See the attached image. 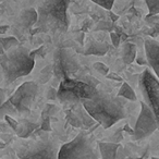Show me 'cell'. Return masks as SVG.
Returning a JSON list of instances; mask_svg holds the SVG:
<instances>
[{
	"instance_id": "cell-31",
	"label": "cell",
	"mask_w": 159,
	"mask_h": 159,
	"mask_svg": "<svg viewBox=\"0 0 159 159\" xmlns=\"http://www.w3.org/2000/svg\"><path fill=\"white\" fill-rule=\"evenodd\" d=\"M47 98L50 100H56L58 99L57 97V89H53V87H50V89L47 91Z\"/></svg>"
},
{
	"instance_id": "cell-8",
	"label": "cell",
	"mask_w": 159,
	"mask_h": 159,
	"mask_svg": "<svg viewBox=\"0 0 159 159\" xmlns=\"http://www.w3.org/2000/svg\"><path fill=\"white\" fill-rule=\"evenodd\" d=\"M139 89L145 100L144 102L156 117L159 129V80L149 69H146L142 73L139 77Z\"/></svg>"
},
{
	"instance_id": "cell-4",
	"label": "cell",
	"mask_w": 159,
	"mask_h": 159,
	"mask_svg": "<svg viewBox=\"0 0 159 159\" xmlns=\"http://www.w3.org/2000/svg\"><path fill=\"white\" fill-rule=\"evenodd\" d=\"M91 133L81 131L72 141L59 148L58 159H99L95 141Z\"/></svg>"
},
{
	"instance_id": "cell-32",
	"label": "cell",
	"mask_w": 159,
	"mask_h": 159,
	"mask_svg": "<svg viewBox=\"0 0 159 159\" xmlns=\"http://www.w3.org/2000/svg\"><path fill=\"white\" fill-rule=\"evenodd\" d=\"M110 38H111V42H112V45L115 47H118L120 45V36L118 35L117 33L115 32H111L110 33Z\"/></svg>"
},
{
	"instance_id": "cell-29",
	"label": "cell",
	"mask_w": 159,
	"mask_h": 159,
	"mask_svg": "<svg viewBox=\"0 0 159 159\" xmlns=\"http://www.w3.org/2000/svg\"><path fill=\"white\" fill-rule=\"evenodd\" d=\"M42 130L45 131V132H50L51 131V125H50V118L46 117L43 118V122H42Z\"/></svg>"
},
{
	"instance_id": "cell-42",
	"label": "cell",
	"mask_w": 159,
	"mask_h": 159,
	"mask_svg": "<svg viewBox=\"0 0 159 159\" xmlns=\"http://www.w3.org/2000/svg\"><path fill=\"white\" fill-rule=\"evenodd\" d=\"M152 159H159V157H152Z\"/></svg>"
},
{
	"instance_id": "cell-11",
	"label": "cell",
	"mask_w": 159,
	"mask_h": 159,
	"mask_svg": "<svg viewBox=\"0 0 159 159\" xmlns=\"http://www.w3.org/2000/svg\"><path fill=\"white\" fill-rule=\"evenodd\" d=\"M144 46L148 64L152 66L154 74L159 80V44L152 38H147L144 43Z\"/></svg>"
},
{
	"instance_id": "cell-39",
	"label": "cell",
	"mask_w": 159,
	"mask_h": 159,
	"mask_svg": "<svg viewBox=\"0 0 159 159\" xmlns=\"http://www.w3.org/2000/svg\"><path fill=\"white\" fill-rule=\"evenodd\" d=\"M110 16H111V19H112V21H117L118 20V16L113 14L112 12H110Z\"/></svg>"
},
{
	"instance_id": "cell-13",
	"label": "cell",
	"mask_w": 159,
	"mask_h": 159,
	"mask_svg": "<svg viewBox=\"0 0 159 159\" xmlns=\"http://www.w3.org/2000/svg\"><path fill=\"white\" fill-rule=\"evenodd\" d=\"M108 45L102 42H97L95 39H91L85 46V49L82 51L84 56H98L102 57L108 52Z\"/></svg>"
},
{
	"instance_id": "cell-7",
	"label": "cell",
	"mask_w": 159,
	"mask_h": 159,
	"mask_svg": "<svg viewBox=\"0 0 159 159\" xmlns=\"http://www.w3.org/2000/svg\"><path fill=\"white\" fill-rule=\"evenodd\" d=\"M53 74L59 81L73 79L81 70V63L76 53L70 48L61 47L53 53Z\"/></svg>"
},
{
	"instance_id": "cell-30",
	"label": "cell",
	"mask_w": 159,
	"mask_h": 159,
	"mask_svg": "<svg viewBox=\"0 0 159 159\" xmlns=\"http://www.w3.org/2000/svg\"><path fill=\"white\" fill-rule=\"evenodd\" d=\"M5 120L8 122V124H9V125L11 126V128L13 129L14 131H16V129H18V125H19V122L16 121V120H14L13 118L10 117V116H6Z\"/></svg>"
},
{
	"instance_id": "cell-2",
	"label": "cell",
	"mask_w": 159,
	"mask_h": 159,
	"mask_svg": "<svg viewBox=\"0 0 159 159\" xmlns=\"http://www.w3.org/2000/svg\"><path fill=\"white\" fill-rule=\"evenodd\" d=\"M86 112L104 129H109L125 118L123 105L112 96L99 91L91 99L82 102Z\"/></svg>"
},
{
	"instance_id": "cell-36",
	"label": "cell",
	"mask_w": 159,
	"mask_h": 159,
	"mask_svg": "<svg viewBox=\"0 0 159 159\" xmlns=\"http://www.w3.org/2000/svg\"><path fill=\"white\" fill-rule=\"evenodd\" d=\"M135 60H136L137 64H139V66H146V64H148L146 58L144 59V58H142V57H139V58H135Z\"/></svg>"
},
{
	"instance_id": "cell-1",
	"label": "cell",
	"mask_w": 159,
	"mask_h": 159,
	"mask_svg": "<svg viewBox=\"0 0 159 159\" xmlns=\"http://www.w3.org/2000/svg\"><path fill=\"white\" fill-rule=\"evenodd\" d=\"M70 0H39L35 32L66 33L70 25L68 8Z\"/></svg>"
},
{
	"instance_id": "cell-26",
	"label": "cell",
	"mask_w": 159,
	"mask_h": 159,
	"mask_svg": "<svg viewBox=\"0 0 159 159\" xmlns=\"http://www.w3.org/2000/svg\"><path fill=\"white\" fill-rule=\"evenodd\" d=\"M94 69L97 72H99L102 75H107L109 73V68L102 62H95L94 63Z\"/></svg>"
},
{
	"instance_id": "cell-21",
	"label": "cell",
	"mask_w": 159,
	"mask_h": 159,
	"mask_svg": "<svg viewBox=\"0 0 159 159\" xmlns=\"http://www.w3.org/2000/svg\"><path fill=\"white\" fill-rule=\"evenodd\" d=\"M77 116L80 117V119H81V121H82L83 125H86V126H92L94 123H95V120L93 119V118L91 117V116L89 115V113L86 112V110H85L84 108L83 109H79V110L76 111Z\"/></svg>"
},
{
	"instance_id": "cell-14",
	"label": "cell",
	"mask_w": 159,
	"mask_h": 159,
	"mask_svg": "<svg viewBox=\"0 0 159 159\" xmlns=\"http://www.w3.org/2000/svg\"><path fill=\"white\" fill-rule=\"evenodd\" d=\"M119 145V143L99 142L98 149H99L102 159H117V149Z\"/></svg>"
},
{
	"instance_id": "cell-28",
	"label": "cell",
	"mask_w": 159,
	"mask_h": 159,
	"mask_svg": "<svg viewBox=\"0 0 159 159\" xmlns=\"http://www.w3.org/2000/svg\"><path fill=\"white\" fill-rule=\"evenodd\" d=\"M122 139H123V135H122V130L121 129H119V130H117L115 133H113V135L110 137V141L111 143H119V142H121Z\"/></svg>"
},
{
	"instance_id": "cell-15",
	"label": "cell",
	"mask_w": 159,
	"mask_h": 159,
	"mask_svg": "<svg viewBox=\"0 0 159 159\" xmlns=\"http://www.w3.org/2000/svg\"><path fill=\"white\" fill-rule=\"evenodd\" d=\"M122 61L125 64H132L136 58V46L132 43H126L122 48Z\"/></svg>"
},
{
	"instance_id": "cell-9",
	"label": "cell",
	"mask_w": 159,
	"mask_h": 159,
	"mask_svg": "<svg viewBox=\"0 0 159 159\" xmlns=\"http://www.w3.org/2000/svg\"><path fill=\"white\" fill-rule=\"evenodd\" d=\"M38 94V85L35 82H24L16 89L13 95L9 98L19 115L27 116Z\"/></svg>"
},
{
	"instance_id": "cell-37",
	"label": "cell",
	"mask_w": 159,
	"mask_h": 159,
	"mask_svg": "<svg viewBox=\"0 0 159 159\" xmlns=\"http://www.w3.org/2000/svg\"><path fill=\"white\" fill-rule=\"evenodd\" d=\"M6 102V94L2 89H0V106Z\"/></svg>"
},
{
	"instance_id": "cell-40",
	"label": "cell",
	"mask_w": 159,
	"mask_h": 159,
	"mask_svg": "<svg viewBox=\"0 0 159 159\" xmlns=\"http://www.w3.org/2000/svg\"><path fill=\"white\" fill-rule=\"evenodd\" d=\"M6 51H5V49H3V47H2V45H1V43H0V55H3Z\"/></svg>"
},
{
	"instance_id": "cell-33",
	"label": "cell",
	"mask_w": 159,
	"mask_h": 159,
	"mask_svg": "<svg viewBox=\"0 0 159 159\" xmlns=\"http://www.w3.org/2000/svg\"><path fill=\"white\" fill-rule=\"evenodd\" d=\"M125 158H128V155L125 154L124 148L121 145H119V147L117 149V159H125Z\"/></svg>"
},
{
	"instance_id": "cell-41",
	"label": "cell",
	"mask_w": 159,
	"mask_h": 159,
	"mask_svg": "<svg viewBox=\"0 0 159 159\" xmlns=\"http://www.w3.org/2000/svg\"><path fill=\"white\" fill-rule=\"evenodd\" d=\"M125 159H143V158H141V157H134V158H130V157H128V158H125Z\"/></svg>"
},
{
	"instance_id": "cell-16",
	"label": "cell",
	"mask_w": 159,
	"mask_h": 159,
	"mask_svg": "<svg viewBox=\"0 0 159 159\" xmlns=\"http://www.w3.org/2000/svg\"><path fill=\"white\" fill-rule=\"evenodd\" d=\"M118 96L119 97H123L128 100L131 102H135L136 100V95H135V92L133 91V89L128 84V83L123 82L120 87L119 92H118Z\"/></svg>"
},
{
	"instance_id": "cell-3",
	"label": "cell",
	"mask_w": 159,
	"mask_h": 159,
	"mask_svg": "<svg viewBox=\"0 0 159 159\" xmlns=\"http://www.w3.org/2000/svg\"><path fill=\"white\" fill-rule=\"evenodd\" d=\"M0 64L6 83L10 84L20 77L29 75L34 69L35 59L31 57L29 49L19 45L0 55Z\"/></svg>"
},
{
	"instance_id": "cell-25",
	"label": "cell",
	"mask_w": 159,
	"mask_h": 159,
	"mask_svg": "<svg viewBox=\"0 0 159 159\" xmlns=\"http://www.w3.org/2000/svg\"><path fill=\"white\" fill-rule=\"evenodd\" d=\"M91 1H93L96 5L100 6L106 10H111L113 2H115V0H91Z\"/></svg>"
},
{
	"instance_id": "cell-10",
	"label": "cell",
	"mask_w": 159,
	"mask_h": 159,
	"mask_svg": "<svg viewBox=\"0 0 159 159\" xmlns=\"http://www.w3.org/2000/svg\"><path fill=\"white\" fill-rule=\"evenodd\" d=\"M158 129L156 117L150 108L144 102H141V112L136 120L134 126V135L132 136L133 141L144 139L152 135Z\"/></svg>"
},
{
	"instance_id": "cell-19",
	"label": "cell",
	"mask_w": 159,
	"mask_h": 159,
	"mask_svg": "<svg viewBox=\"0 0 159 159\" xmlns=\"http://www.w3.org/2000/svg\"><path fill=\"white\" fill-rule=\"evenodd\" d=\"M53 74V69H52V64H48L47 66H45L42 71H40L39 75H38V82L45 84L50 80V77Z\"/></svg>"
},
{
	"instance_id": "cell-17",
	"label": "cell",
	"mask_w": 159,
	"mask_h": 159,
	"mask_svg": "<svg viewBox=\"0 0 159 159\" xmlns=\"http://www.w3.org/2000/svg\"><path fill=\"white\" fill-rule=\"evenodd\" d=\"M6 116H10V117H16L19 116L16 109L13 107V105L10 102V100H6L1 106H0V119H5Z\"/></svg>"
},
{
	"instance_id": "cell-35",
	"label": "cell",
	"mask_w": 159,
	"mask_h": 159,
	"mask_svg": "<svg viewBox=\"0 0 159 159\" xmlns=\"http://www.w3.org/2000/svg\"><path fill=\"white\" fill-rule=\"evenodd\" d=\"M122 131H123L125 134H129L130 136H133V135H134V129L131 128L129 124H124L123 128H122Z\"/></svg>"
},
{
	"instance_id": "cell-12",
	"label": "cell",
	"mask_w": 159,
	"mask_h": 159,
	"mask_svg": "<svg viewBox=\"0 0 159 159\" xmlns=\"http://www.w3.org/2000/svg\"><path fill=\"white\" fill-rule=\"evenodd\" d=\"M37 19H38V14L36 9H34V8H27V9H24L20 13L19 24H20V26L22 29L31 30L36 24Z\"/></svg>"
},
{
	"instance_id": "cell-20",
	"label": "cell",
	"mask_w": 159,
	"mask_h": 159,
	"mask_svg": "<svg viewBox=\"0 0 159 159\" xmlns=\"http://www.w3.org/2000/svg\"><path fill=\"white\" fill-rule=\"evenodd\" d=\"M0 43L2 45L5 51H8L9 49L13 48V47H16L20 45L19 40L16 39L13 36H8V37H0Z\"/></svg>"
},
{
	"instance_id": "cell-6",
	"label": "cell",
	"mask_w": 159,
	"mask_h": 159,
	"mask_svg": "<svg viewBox=\"0 0 159 159\" xmlns=\"http://www.w3.org/2000/svg\"><path fill=\"white\" fill-rule=\"evenodd\" d=\"M59 145L50 137H42L32 143L23 144L16 148L19 159H58Z\"/></svg>"
},
{
	"instance_id": "cell-24",
	"label": "cell",
	"mask_w": 159,
	"mask_h": 159,
	"mask_svg": "<svg viewBox=\"0 0 159 159\" xmlns=\"http://www.w3.org/2000/svg\"><path fill=\"white\" fill-rule=\"evenodd\" d=\"M59 111V108H58L56 105H52V104H47L46 106H45L44 110H43L42 112V117L43 118H46V117H52V116H55L56 113Z\"/></svg>"
},
{
	"instance_id": "cell-27",
	"label": "cell",
	"mask_w": 159,
	"mask_h": 159,
	"mask_svg": "<svg viewBox=\"0 0 159 159\" xmlns=\"http://www.w3.org/2000/svg\"><path fill=\"white\" fill-rule=\"evenodd\" d=\"M45 53H46V51H45V46H40L39 48L35 49V50L33 51H30V55H31V57L33 58V59H35V57H44Z\"/></svg>"
},
{
	"instance_id": "cell-34",
	"label": "cell",
	"mask_w": 159,
	"mask_h": 159,
	"mask_svg": "<svg viewBox=\"0 0 159 159\" xmlns=\"http://www.w3.org/2000/svg\"><path fill=\"white\" fill-rule=\"evenodd\" d=\"M109 80H112V81H116V82H123V80H122L121 76L117 74V73H113V72H109L108 74L106 75Z\"/></svg>"
},
{
	"instance_id": "cell-18",
	"label": "cell",
	"mask_w": 159,
	"mask_h": 159,
	"mask_svg": "<svg viewBox=\"0 0 159 159\" xmlns=\"http://www.w3.org/2000/svg\"><path fill=\"white\" fill-rule=\"evenodd\" d=\"M36 129V124L31 123V122H23V123H19L18 129L16 132L18 133V135L23 139H26L32 132Z\"/></svg>"
},
{
	"instance_id": "cell-22",
	"label": "cell",
	"mask_w": 159,
	"mask_h": 159,
	"mask_svg": "<svg viewBox=\"0 0 159 159\" xmlns=\"http://www.w3.org/2000/svg\"><path fill=\"white\" fill-rule=\"evenodd\" d=\"M66 119H68L69 123H70L71 125L75 126V128H80V126L83 125L82 121H81V119H80V117L77 116L76 112L68 110L66 111Z\"/></svg>"
},
{
	"instance_id": "cell-5",
	"label": "cell",
	"mask_w": 159,
	"mask_h": 159,
	"mask_svg": "<svg viewBox=\"0 0 159 159\" xmlns=\"http://www.w3.org/2000/svg\"><path fill=\"white\" fill-rule=\"evenodd\" d=\"M97 92L94 84L74 79H66L60 81L57 97L61 102H83L93 98Z\"/></svg>"
},
{
	"instance_id": "cell-23",
	"label": "cell",
	"mask_w": 159,
	"mask_h": 159,
	"mask_svg": "<svg viewBox=\"0 0 159 159\" xmlns=\"http://www.w3.org/2000/svg\"><path fill=\"white\" fill-rule=\"evenodd\" d=\"M148 8V16H154L159 13V0H145Z\"/></svg>"
},
{
	"instance_id": "cell-38",
	"label": "cell",
	"mask_w": 159,
	"mask_h": 159,
	"mask_svg": "<svg viewBox=\"0 0 159 159\" xmlns=\"http://www.w3.org/2000/svg\"><path fill=\"white\" fill-rule=\"evenodd\" d=\"M9 30L8 25H0V34H5Z\"/></svg>"
}]
</instances>
